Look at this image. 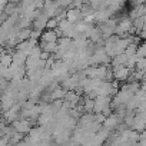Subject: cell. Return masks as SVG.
<instances>
[{"label":"cell","mask_w":146,"mask_h":146,"mask_svg":"<svg viewBox=\"0 0 146 146\" xmlns=\"http://www.w3.org/2000/svg\"><path fill=\"white\" fill-rule=\"evenodd\" d=\"M57 26H59V22H57L54 17H50V19L47 20L46 29H49V30H56V29H57Z\"/></svg>","instance_id":"5b68a950"},{"label":"cell","mask_w":146,"mask_h":146,"mask_svg":"<svg viewBox=\"0 0 146 146\" xmlns=\"http://www.w3.org/2000/svg\"><path fill=\"white\" fill-rule=\"evenodd\" d=\"M37 46V40H33V39H27V40H25V42H20L17 46H16V49L17 50H20V52H23L25 54H30V52L35 49Z\"/></svg>","instance_id":"7a4b0ae2"},{"label":"cell","mask_w":146,"mask_h":146,"mask_svg":"<svg viewBox=\"0 0 146 146\" xmlns=\"http://www.w3.org/2000/svg\"><path fill=\"white\" fill-rule=\"evenodd\" d=\"M66 20H69L70 23H78L80 20H83V15L80 9H67L66 12Z\"/></svg>","instance_id":"3957f363"},{"label":"cell","mask_w":146,"mask_h":146,"mask_svg":"<svg viewBox=\"0 0 146 146\" xmlns=\"http://www.w3.org/2000/svg\"><path fill=\"white\" fill-rule=\"evenodd\" d=\"M12 126L15 127L16 132L23 133V135H29V132L32 130V120L29 119H17L12 123Z\"/></svg>","instance_id":"6da1fadb"},{"label":"cell","mask_w":146,"mask_h":146,"mask_svg":"<svg viewBox=\"0 0 146 146\" xmlns=\"http://www.w3.org/2000/svg\"><path fill=\"white\" fill-rule=\"evenodd\" d=\"M59 40V35L56 33V30H43L42 36H40V43H53Z\"/></svg>","instance_id":"277c9868"}]
</instances>
